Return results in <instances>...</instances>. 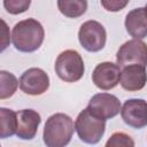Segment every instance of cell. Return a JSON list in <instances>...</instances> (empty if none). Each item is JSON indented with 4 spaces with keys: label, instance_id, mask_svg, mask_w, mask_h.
I'll use <instances>...</instances> for the list:
<instances>
[{
    "label": "cell",
    "instance_id": "7a4b0ae2",
    "mask_svg": "<svg viewBox=\"0 0 147 147\" xmlns=\"http://www.w3.org/2000/svg\"><path fill=\"white\" fill-rule=\"evenodd\" d=\"M75 125L72 118L63 113L49 116L44 126L42 139L47 147H64L74 134Z\"/></svg>",
    "mask_w": 147,
    "mask_h": 147
},
{
    "label": "cell",
    "instance_id": "8992f818",
    "mask_svg": "<svg viewBox=\"0 0 147 147\" xmlns=\"http://www.w3.org/2000/svg\"><path fill=\"white\" fill-rule=\"evenodd\" d=\"M116 62L119 67L130 64L147 65V44L141 39H131L125 41L116 53Z\"/></svg>",
    "mask_w": 147,
    "mask_h": 147
},
{
    "label": "cell",
    "instance_id": "4fadbf2b",
    "mask_svg": "<svg viewBox=\"0 0 147 147\" xmlns=\"http://www.w3.org/2000/svg\"><path fill=\"white\" fill-rule=\"evenodd\" d=\"M125 29L127 33L136 38L142 39L147 37V13L142 7L134 8L126 14L125 17Z\"/></svg>",
    "mask_w": 147,
    "mask_h": 147
},
{
    "label": "cell",
    "instance_id": "52a82bcc",
    "mask_svg": "<svg viewBox=\"0 0 147 147\" xmlns=\"http://www.w3.org/2000/svg\"><path fill=\"white\" fill-rule=\"evenodd\" d=\"M49 87V77L40 68H30L20 77V88L29 95H41Z\"/></svg>",
    "mask_w": 147,
    "mask_h": 147
},
{
    "label": "cell",
    "instance_id": "2e32d148",
    "mask_svg": "<svg viewBox=\"0 0 147 147\" xmlns=\"http://www.w3.org/2000/svg\"><path fill=\"white\" fill-rule=\"evenodd\" d=\"M0 82H1L0 83V99L1 100L13 96L20 84L15 75L6 70L0 71Z\"/></svg>",
    "mask_w": 147,
    "mask_h": 147
},
{
    "label": "cell",
    "instance_id": "ac0fdd59",
    "mask_svg": "<svg viewBox=\"0 0 147 147\" xmlns=\"http://www.w3.org/2000/svg\"><path fill=\"white\" fill-rule=\"evenodd\" d=\"M31 0H3V7L7 13L11 15H18L29 9Z\"/></svg>",
    "mask_w": 147,
    "mask_h": 147
},
{
    "label": "cell",
    "instance_id": "6da1fadb",
    "mask_svg": "<svg viewBox=\"0 0 147 147\" xmlns=\"http://www.w3.org/2000/svg\"><path fill=\"white\" fill-rule=\"evenodd\" d=\"M45 38L41 23L34 18H26L16 23L11 31V42L14 47L23 53L37 51Z\"/></svg>",
    "mask_w": 147,
    "mask_h": 147
},
{
    "label": "cell",
    "instance_id": "3957f363",
    "mask_svg": "<svg viewBox=\"0 0 147 147\" xmlns=\"http://www.w3.org/2000/svg\"><path fill=\"white\" fill-rule=\"evenodd\" d=\"M75 130L82 141L94 145L98 144L105 134L106 119L94 115L86 107L78 114L75 121Z\"/></svg>",
    "mask_w": 147,
    "mask_h": 147
},
{
    "label": "cell",
    "instance_id": "5bb4252c",
    "mask_svg": "<svg viewBox=\"0 0 147 147\" xmlns=\"http://www.w3.org/2000/svg\"><path fill=\"white\" fill-rule=\"evenodd\" d=\"M57 8L69 18H78L87 10V0H57Z\"/></svg>",
    "mask_w": 147,
    "mask_h": 147
},
{
    "label": "cell",
    "instance_id": "8fae6325",
    "mask_svg": "<svg viewBox=\"0 0 147 147\" xmlns=\"http://www.w3.org/2000/svg\"><path fill=\"white\" fill-rule=\"evenodd\" d=\"M17 113L16 136L22 140H31L36 137L41 122L40 114L33 109H22Z\"/></svg>",
    "mask_w": 147,
    "mask_h": 147
},
{
    "label": "cell",
    "instance_id": "30bf717a",
    "mask_svg": "<svg viewBox=\"0 0 147 147\" xmlns=\"http://www.w3.org/2000/svg\"><path fill=\"white\" fill-rule=\"evenodd\" d=\"M119 65L113 62H101L94 68L92 72V82L98 88L102 91H109L116 87L119 83Z\"/></svg>",
    "mask_w": 147,
    "mask_h": 147
},
{
    "label": "cell",
    "instance_id": "5b68a950",
    "mask_svg": "<svg viewBox=\"0 0 147 147\" xmlns=\"http://www.w3.org/2000/svg\"><path fill=\"white\" fill-rule=\"evenodd\" d=\"M78 40L83 48L87 52L101 51L107 41V32L103 25L94 20L84 22L78 31Z\"/></svg>",
    "mask_w": 147,
    "mask_h": 147
},
{
    "label": "cell",
    "instance_id": "d6986e66",
    "mask_svg": "<svg viewBox=\"0 0 147 147\" xmlns=\"http://www.w3.org/2000/svg\"><path fill=\"white\" fill-rule=\"evenodd\" d=\"M100 1H101L102 7L106 10L111 11V13H116V11L124 9L127 6L130 0H100Z\"/></svg>",
    "mask_w": 147,
    "mask_h": 147
},
{
    "label": "cell",
    "instance_id": "ffe728a7",
    "mask_svg": "<svg viewBox=\"0 0 147 147\" xmlns=\"http://www.w3.org/2000/svg\"><path fill=\"white\" fill-rule=\"evenodd\" d=\"M145 9H146V13H147V3H146V7H145Z\"/></svg>",
    "mask_w": 147,
    "mask_h": 147
},
{
    "label": "cell",
    "instance_id": "ba28073f",
    "mask_svg": "<svg viewBox=\"0 0 147 147\" xmlns=\"http://www.w3.org/2000/svg\"><path fill=\"white\" fill-rule=\"evenodd\" d=\"M124 123L133 129L147 126V102L144 99H129L121 108Z\"/></svg>",
    "mask_w": 147,
    "mask_h": 147
},
{
    "label": "cell",
    "instance_id": "9c48e42d",
    "mask_svg": "<svg viewBox=\"0 0 147 147\" xmlns=\"http://www.w3.org/2000/svg\"><path fill=\"white\" fill-rule=\"evenodd\" d=\"M87 108L96 116L109 119L117 116L121 113V101L117 96L110 93L94 94L88 101Z\"/></svg>",
    "mask_w": 147,
    "mask_h": 147
},
{
    "label": "cell",
    "instance_id": "7c38bea8",
    "mask_svg": "<svg viewBox=\"0 0 147 147\" xmlns=\"http://www.w3.org/2000/svg\"><path fill=\"white\" fill-rule=\"evenodd\" d=\"M147 83L146 67L140 64H130L121 71L119 84L129 92H137L145 87Z\"/></svg>",
    "mask_w": 147,
    "mask_h": 147
},
{
    "label": "cell",
    "instance_id": "e0dca14e",
    "mask_svg": "<svg viewBox=\"0 0 147 147\" xmlns=\"http://www.w3.org/2000/svg\"><path fill=\"white\" fill-rule=\"evenodd\" d=\"M107 147H133L134 146V141L133 139L124 133V132H115L113 133L109 139L106 142Z\"/></svg>",
    "mask_w": 147,
    "mask_h": 147
},
{
    "label": "cell",
    "instance_id": "277c9868",
    "mask_svg": "<svg viewBox=\"0 0 147 147\" xmlns=\"http://www.w3.org/2000/svg\"><path fill=\"white\" fill-rule=\"evenodd\" d=\"M55 72L60 79L65 83L78 82L85 72V65L82 55L75 49H67L56 57Z\"/></svg>",
    "mask_w": 147,
    "mask_h": 147
},
{
    "label": "cell",
    "instance_id": "9a60e30c",
    "mask_svg": "<svg viewBox=\"0 0 147 147\" xmlns=\"http://www.w3.org/2000/svg\"><path fill=\"white\" fill-rule=\"evenodd\" d=\"M0 118H1V130L0 137L2 139L9 138L16 134L17 131V113L13 109L5 107L0 108Z\"/></svg>",
    "mask_w": 147,
    "mask_h": 147
}]
</instances>
